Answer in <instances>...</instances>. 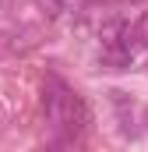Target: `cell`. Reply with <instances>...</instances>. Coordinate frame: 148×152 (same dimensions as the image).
<instances>
[{
    "instance_id": "cell-1",
    "label": "cell",
    "mask_w": 148,
    "mask_h": 152,
    "mask_svg": "<svg viewBox=\"0 0 148 152\" xmlns=\"http://www.w3.org/2000/svg\"><path fill=\"white\" fill-rule=\"evenodd\" d=\"M67 99H71V88H67L57 75H49L46 85H42V106H46V120H49L53 127H60L64 110H67Z\"/></svg>"
},
{
    "instance_id": "cell-2",
    "label": "cell",
    "mask_w": 148,
    "mask_h": 152,
    "mask_svg": "<svg viewBox=\"0 0 148 152\" xmlns=\"http://www.w3.org/2000/svg\"><path fill=\"white\" fill-rule=\"evenodd\" d=\"M88 124H92V110H88V103H85V96H78L71 88V99H67V110H64V120H60V127L67 131V134H85L88 131Z\"/></svg>"
},
{
    "instance_id": "cell-3",
    "label": "cell",
    "mask_w": 148,
    "mask_h": 152,
    "mask_svg": "<svg viewBox=\"0 0 148 152\" xmlns=\"http://www.w3.org/2000/svg\"><path fill=\"white\" fill-rule=\"evenodd\" d=\"M127 28H131V42H134V50H138V53L148 50V11H145V14H138V21L127 25Z\"/></svg>"
}]
</instances>
